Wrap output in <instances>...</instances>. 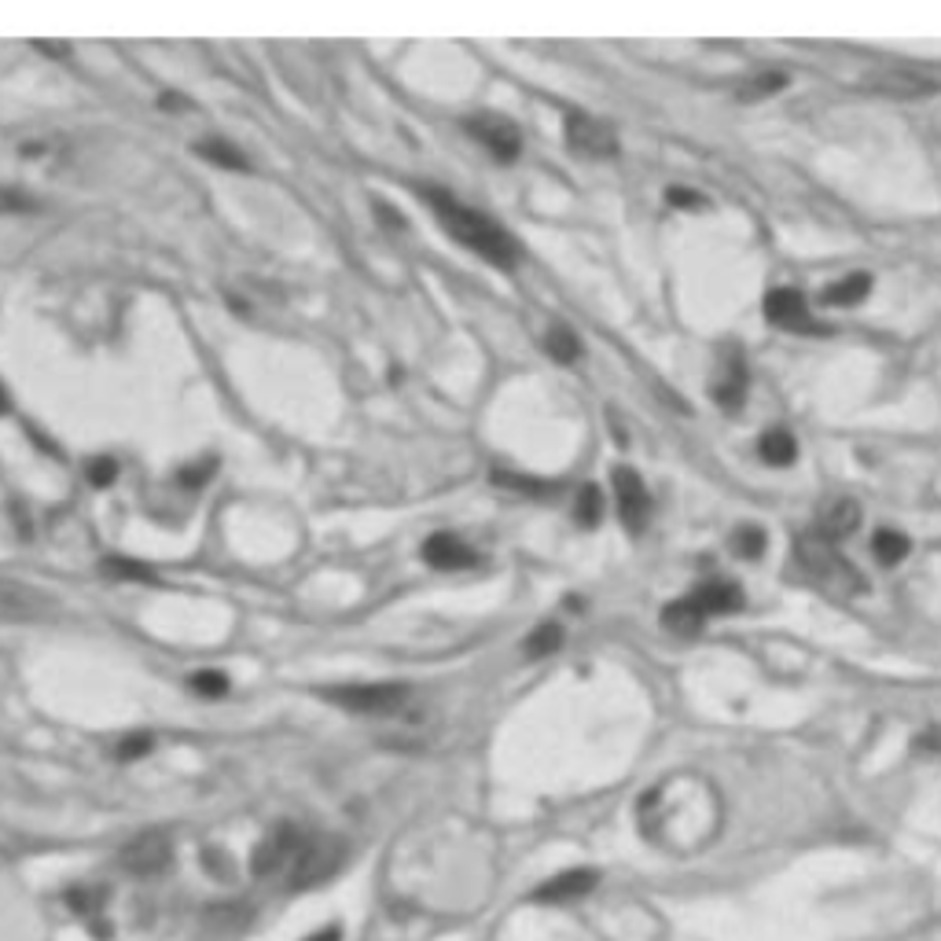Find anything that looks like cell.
I'll return each instance as SVG.
<instances>
[{
    "mask_svg": "<svg viewBox=\"0 0 941 941\" xmlns=\"http://www.w3.org/2000/svg\"><path fill=\"white\" fill-rule=\"evenodd\" d=\"M640 828L669 853H699L721 831V798L703 776H673L644 794Z\"/></svg>",
    "mask_w": 941,
    "mask_h": 941,
    "instance_id": "1",
    "label": "cell"
},
{
    "mask_svg": "<svg viewBox=\"0 0 941 941\" xmlns=\"http://www.w3.org/2000/svg\"><path fill=\"white\" fill-rule=\"evenodd\" d=\"M423 199L431 203L434 217L442 221V228L456 243H464L467 250H475L478 258H486L489 265H497V269H515L519 247H515V239H511L493 217L478 214V210L464 206L456 195L442 192V188H423Z\"/></svg>",
    "mask_w": 941,
    "mask_h": 941,
    "instance_id": "2",
    "label": "cell"
},
{
    "mask_svg": "<svg viewBox=\"0 0 941 941\" xmlns=\"http://www.w3.org/2000/svg\"><path fill=\"white\" fill-rule=\"evenodd\" d=\"M328 699L350 714H368V717H394L401 714L412 699L409 684H346L328 692Z\"/></svg>",
    "mask_w": 941,
    "mask_h": 941,
    "instance_id": "3",
    "label": "cell"
},
{
    "mask_svg": "<svg viewBox=\"0 0 941 941\" xmlns=\"http://www.w3.org/2000/svg\"><path fill=\"white\" fill-rule=\"evenodd\" d=\"M342 857H346V846H342L339 839H331V835L306 839L302 842V850H298L295 864H291V879H287V886H291V890H306V886L324 883V879H331V875L339 872Z\"/></svg>",
    "mask_w": 941,
    "mask_h": 941,
    "instance_id": "4",
    "label": "cell"
},
{
    "mask_svg": "<svg viewBox=\"0 0 941 941\" xmlns=\"http://www.w3.org/2000/svg\"><path fill=\"white\" fill-rule=\"evenodd\" d=\"M464 129L497 162H515V159H519L522 137H519V129H515V122H508L504 114H471V118L464 122Z\"/></svg>",
    "mask_w": 941,
    "mask_h": 941,
    "instance_id": "5",
    "label": "cell"
},
{
    "mask_svg": "<svg viewBox=\"0 0 941 941\" xmlns=\"http://www.w3.org/2000/svg\"><path fill=\"white\" fill-rule=\"evenodd\" d=\"M567 144L581 159H614L618 155V133L592 114H570L567 118Z\"/></svg>",
    "mask_w": 941,
    "mask_h": 941,
    "instance_id": "6",
    "label": "cell"
},
{
    "mask_svg": "<svg viewBox=\"0 0 941 941\" xmlns=\"http://www.w3.org/2000/svg\"><path fill=\"white\" fill-rule=\"evenodd\" d=\"M798 559H802V567L813 574V578H820L824 585H861V578H857V570H850L846 563H842V556L835 552V545L831 541H824V537H802L798 541Z\"/></svg>",
    "mask_w": 941,
    "mask_h": 941,
    "instance_id": "7",
    "label": "cell"
},
{
    "mask_svg": "<svg viewBox=\"0 0 941 941\" xmlns=\"http://www.w3.org/2000/svg\"><path fill=\"white\" fill-rule=\"evenodd\" d=\"M861 85H864V92L890 96V100H923V96L941 92V81L927 78V74H916V70H897V67L872 70Z\"/></svg>",
    "mask_w": 941,
    "mask_h": 941,
    "instance_id": "8",
    "label": "cell"
},
{
    "mask_svg": "<svg viewBox=\"0 0 941 941\" xmlns=\"http://www.w3.org/2000/svg\"><path fill=\"white\" fill-rule=\"evenodd\" d=\"M302 842H306V835H302L295 824H280V828H276L273 835L254 850V857H250V872L265 879V875H276V872H284V868H291L295 857H298V850H302Z\"/></svg>",
    "mask_w": 941,
    "mask_h": 941,
    "instance_id": "9",
    "label": "cell"
},
{
    "mask_svg": "<svg viewBox=\"0 0 941 941\" xmlns=\"http://www.w3.org/2000/svg\"><path fill=\"white\" fill-rule=\"evenodd\" d=\"M170 861H173V846H170V839H166L162 831H148V835L133 839L122 850L125 872L140 875V879L166 872V868H170Z\"/></svg>",
    "mask_w": 941,
    "mask_h": 941,
    "instance_id": "10",
    "label": "cell"
},
{
    "mask_svg": "<svg viewBox=\"0 0 941 941\" xmlns=\"http://www.w3.org/2000/svg\"><path fill=\"white\" fill-rule=\"evenodd\" d=\"M614 497H618V515L625 530L640 533L647 522V489L633 467H614Z\"/></svg>",
    "mask_w": 941,
    "mask_h": 941,
    "instance_id": "11",
    "label": "cell"
},
{
    "mask_svg": "<svg viewBox=\"0 0 941 941\" xmlns=\"http://www.w3.org/2000/svg\"><path fill=\"white\" fill-rule=\"evenodd\" d=\"M600 883V875L589 872V868H570V872L552 875L548 883H541L533 890V901L541 905H563V901H578V897H589Z\"/></svg>",
    "mask_w": 941,
    "mask_h": 941,
    "instance_id": "12",
    "label": "cell"
},
{
    "mask_svg": "<svg viewBox=\"0 0 941 941\" xmlns=\"http://www.w3.org/2000/svg\"><path fill=\"white\" fill-rule=\"evenodd\" d=\"M423 563L434 570H471L478 567V552L464 545L456 533H434L423 545Z\"/></svg>",
    "mask_w": 941,
    "mask_h": 941,
    "instance_id": "13",
    "label": "cell"
},
{
    "mask_svg": "<svg viewBox=\"0 0 941 941\" xmlns=\"http://www.w3.org/2000/svg\"><path fill=\"white\" fill-rule=\"evenodd\" d=\"M714 397L721 409H739L747 397V361L739 350H725L714 375Z\"/></svg>",
    "mask_w": 941,
    "mask_h": 941,
    "instance_id": "14",
    "label": "cell"
},
{
    "mask_svg": "<svg viewBox=\"0 0 941 941\" xmlns=\"http://www.w3.org/2000/svg\"><path fill=\"white\" fill-rule=\"evenodd\" d=\"M765 317L783 331H813L809 328V309H805L802 291H791V287H780L765 298Z\"/></svg>",
    "mask_w": 941,
    "mask_h": 941,
    "instance_id": "15",
    "label": "cell"
},
{
    "mask_svg": "<svg viewBox=\"0 0 941 941\" xmlns=\"http://www.w3.org/2000/svg\"><path fill=\"white\" fill-rule=\"evenodd\" d=\"M857 522H861V504H857V500H850V497L831 500L828 508L820 511V537L835 545L846 533L857 530Z\"/></svg>",
    "mask_w": 941,
    "mask_h": 941,
    "instance_id": "16",
    "label": "cell"
},
{
    "mask_svg": "<svg viewBox=\"0 0 941 941\" xmlns=\"http://www.w3.org/2000/svg\"><path fill=\"white\" fill-rule=\"evenodd\" d=\"M692 603L703 614H728L743 607V592H739V585H732V581H706V585L695 589Z\"/></svg>",
    "mask_w": 941,
    "mask_h": 941,
    "instance_id": "17",
    "label": "cell"
},
{
    "mask_svg": "<svg viewBox=\"0 0 941 941\" xmlns=\"http://www.w3.org/2000/svg\"><path fill=\"white\" fill-rule=\"evenodd\" d=\"M48 607H52V603H48L45 596H37L34 589L12 585V581H0V611L26 618V614H41V611H48Z\"/></svg>",
    "mask_w": 941,
    "mask_h": 941,
    "instance_id": "18",
    "label": "cell"
},
{
    "mask_svg": "<svg viewBox=\"0 0 941 941\" xmlns=\"http://www.w3.org/2000/svg\"><path fill=\"white\" fill-rule=\"evenodd\" d=\"M703 622H706V614L699 611L692 600L669 603L666 611H662V625H666L673 636H695L703 629Z\"/></svg>",
    "mask_w": 941,
    "mask_h": 941,
    "instance_id": "19",
    "label": "cell"
},
{
    "mask_svg": "<svg viewBox=\"0 0 941 941\" xmlns=\"http://www.w3.org/2000/svg\"><path fill=\"white\" fill-rule=\"evenodd\" d=\"M868 291H872V276L853 273V276H846V280H839V284H831L828 291H824V302H828V306H857V302L868 298Z\"/></svg>",
    "mask_w": 941,
    "mask_h": 941,
    "instance_id": "20",
    "label": "cell"
},
{
    "mask_svg": "<svg viewBox=\"0 0 941 941\" xmlns=\"http://www.w3.org/2000/svg\"><path fill=\"white\" fill-rule=\"evenodd\" d=\"M758 453H761V460H765V464L787 467V464H794V460H798V445H794V438L787 431H769V434H761Z\"/></svg>",
    "mask_w": 941,
    "mask_h": 941,
    "instance_id": "21",
    "label": "cell"
},
{
    "mask_svg": "<svg viewBox=\"0 0 941 941\" xmlns=\"http://www.w3.org/2000/svg\"><path fill=\"white\" fill-rule=\"evenodd\" d=\"M780 89H787V74H780V70H765V74H754V78H747L743 85H739L736 100L754 103V100H765V96H776Z\"/></svg>",
    "mask_w": 941,
    "mask_h": 941,
    "instance_id": "22",
    "label": "cell"
},
{
    "mask_svg": "<svg viewBox=\"0 0 941 941\" xmlns=\"http://www.w3.org/2000/svg\"><path fill=\"white\" fill-rule=\"evenodd\" d=\"M195 151H199L206 162L221 166V170H250L247 155H243V151H236L232 144H225V140H199V144H195Z\"/></svg>",
    "mask_w": 941,
    "mask_h": 941,
    "instance_id": "23",
    "label": "cell"
},
{
    "mask_svg": "<svg viewBox=\"0 0 941 941\" xmlns=\"http://www.w3.org/2000/svg\"><path fill=\"white\" fill-rule=\"evenodd\" d=\"M559 647H563V625H559V622L537 625V629H533V633L526 636V658L556 655Z\"/></svg>",
    "mask_w": 941,
    "mask_h": 941,
    "instance_id": "24",
    "label": "cell"
},
{
    "mask_svg": "<svg viewBox=\"0 0 941 941\" xmlns=\"http://www.w3.org/2000/svg\"><path fill=\"white\" fill-rule=\"evenodd\" d=\"M545 350L556 357L559 364H574L581 357V342H578V335L570 328H563V324H552L548 328V335H545Z\"/></svg>",
    "mask_w": 941,
    "mask_h": 941,
    "instance_id": "25",
    "label": "cell"
},
{
    "mask_svg": "<svg viewBox=\"0 0 941 941\" xmlns=\"http://www.w3.org/2000/svg\"><path fill=\"white\" fill-rule=\"evenodd\" d=\"M908 548H912L908 545V537L905 533H897V530H879L875 533V541H872V552L883 567H897V563L908 556Z\"/></svg>",
    "mask_w": 941,
    "mask_h": 941,
    "instance_id": "26",
    "label": "cell"
},
{
    "mask_svg": "<svg viewBox=\"0 0 941 941\" xmlns=\"http://www.w3.org/2000/svg\"><path fill=\"white\" fill-rule=\"evenodd\" d=\"M103 574H111V578H129V581H148V585H155L159 581V574L151 567H144V563H133V559H122V556H107L100 563Z\"/></svg>",
    "mask_w": 941,
    "mask_h": 941,
    "instance_id": "27",
    "label": "cell"
},
{
    "mask_svg": "<svg viewBox=\"0 0 941 941\" xmlns=\"http://www.w3.org/2000/svg\"><path fill=\"white\" fill-rule=\"evenodd\" d=\"M188 688L195 695H203V699H221V695H228V673H221V669H199V673L188 677Z\"/></svg>",
    "mask_w": 941,
    "mask_h": 941,
    "instance_id": "28",
    "label": "cell"
},
{
    "mask_svg": "<svg viewBox=\"0 0 941 941\" xmlns=\"http://www.w3.org/2000/svg\"><path fill=\"white\" fill-rule=\"evenodd\" d=\"M574 519L581 522V526H596V522L603 519V497L596 486H585L578 493V500H574Z\"/></svg>",
    "mask_w": 941,
    "mask_h": 941,
    "instance_id": "29",
    "label": "cell"
},
{
    "mask_svg": "<svg viewBox=\"0 0 941 941\" xmlns=\"http://www.w3.org/2000/svg\"><path fill=\"white\" fill-rule=\"evenodd\" d=\"M732 548H736L743 559H758L761 552H765V533H761L758 526H743V530H736V537H732Z\"/></svg>",
    "mask_w": 941,
    "mask_h": 941,
    "instance_id": "30",
    "label": "cell"
},
{
    "mask_svg": "<svg viewBox=\"0 0 941 941\" xmlns=\"http://www.w3.org/2000/svg\"><path fill=\"white\" fill-rule=\"evenodd\" d=\"M37 199L26 192H15V188H0V214H30L37 210Z\"/></svg>",
    "mask_w": 941,
    "mask_h": 941,
    "instance_id": "31",
    "label": "cell"
},
{
    "mask_svg": "<svg viewBox=\"0 0 941 941\" xmlns=\"http://www.w3.org/2000/svg\"><path fill=\"white\" fill-rule=\"evenodd\" d=\"M493 482H497V486H508V489H519V493H530V497H545L548 493L545 482H533V478H522V475H508V471H493Z\"/></svg>",
    "mask_w": 941,
    "mask_h": 941,
    "instance_id": "32",
    "label": "cell"
},
{
    "mask_svg": "<svg viewBox=\"0 0 941 941\" xmlns=\"http://www.w3.org/2000/svg\"><path fill=\"white\" fill-rule=\"evenodd\" d=\"M85 471H89V482L92 486H111L114 478H118V464H114L111 456H96V460H89L85 464Z\"/></svg>",
    "mask_w": 941,
    "mask_h": 941,
    "instance_id": "33",
    "label": "cell"
},
{
    "mask_svg": "<svg viewBox=\"0 0 941 941\" xmlns=\"http://www.w3.org/2000/svg\"><path fill=\"white\" fill-rule=\"evenodd\" d=\"M67 905L81 916H92L96 908H103V890H70Z\"/></svg>",
    "mask_w": 941,
    "mask_h": 941,
    "instance_id": "34",
    "label": "cell"
},
{
    "mask_svg": "<svg viewBox=\"0 0 941 941\" xmlns=\"http://www.w3.org/2000/svg\"><path fill=\"white\" fill-rule=\"evenodd\" d=\"M148 750H151V736L148 732H137V736H125L122 743H118V758L137 761V758H144Z\"/></svg>",
    "mask_w": 941,
    "mask_h": 941,
    "instance_id": "35",
    "label": "cell"
},
{
    "mask_svg": "<svg viewBox=\"0 0 941 941\" xmlns=\"http://www.w3.org/2000/svg\"><path fill=\"white\" fill-rule=\"evenodd\" d=\"M669 203L673 206H684V210H703L706 206V199L703 195H695V192H684V188H669V195H666Z\"/></svg>",
    "mask_w": 941,
    "mask_h": 941,
    "instance_id": "36",
    "label": "cell"
},
{
    "mask_svg": "<svg viewBox=\"0 0 941 941\" xmlns=\"http://www.w3.org/2000/svg\"><path fill=\"white\" fill-rule=\"evenodd\" d=\"M214 475V460H206V464H195V467H184L181 482L184 486H203L206 478Z\"/></svg>",
    "mask_w": 941,
    "mask_h": 941,
    "instance_id": "37",
    "label": "cell"
},
{
    "mask_svg": "<svg viewBox=\"0 0 941 941\" xmlns=\"http://www.w3.org/2000/svg\"><path fill=\"white\" fill-rule=\"evenodd\" d=\"M203 861L210 864V875H214V879H232V872H228V868H232V864H228V857H217V853L210 850Z\"/></svg>",
    "mask_w": 941,
    "mask_h": 941,
    "instance_id": "38",
    "label": "cell"
},
{
    "mask_svg": "<svg viewBox=\"0 0 941 941\" xmlns=\"http://www.w3.org/2000/svg\"><path fill=\"white\" fill-rule=\"evenodd\" d=\"M41 52H48V56H59V59H67L70 56V48L63 45V41H34Z\"/></svg>",
    "mask_w": 941,
    "mask_h": 941,
    "instance_id": "39",
    "label": "cell"
},
{
    "mask_svg": "<svg viewBox=\"0 0 941 941\" xmlns=\"http://www.w3.org/2000/svg\"><path fill=\"white\" fill-rule=\"evenodd\" d=\"M306 941H342V930L339 927H324V930H317V934H309Z\"/></svg>",
    "mask_w": 941,
    "mask_h": 941,
    "instance_id": "40",
    "label": "cell"
},
{
    "mask_svg": "<svg viewBox=\"0 0 941 941\" xmlns=\"http://www.w3.org/2000/svg\"><path fill=\"white\" fill-rule=\"evenodd\" d=\"M8 412V397H4V390H0V416Z\"/></svg>",
    "mask_w": 941,
    "mask_h": 941,
    "instance_id": "41",
    "label": "cell"
}]
</instances>
